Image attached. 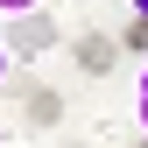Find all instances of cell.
<instances>
[{
    "instance_id": "cell-10",
    "label": "cell",
    "mask_w": 148,
    "mask_h": 148,
    "mask_svg": "<svg viewBox=\"0 0 148 148\" xmlns=\"http://www.w3.org/2000/svg\"><path fill=\"white\" fill-rule=\"evenodd\" d=\"M141 148H148V141H141Z\"/></svg>"
},
{
    "instance_id": "cell-6",
    "label": "cell",
    "mask_w": 148,
    "mask_h": 148,
    "mask_svg": "<svg viewBox=\"0 0 148 148\" xmlns=\"http://www.w3.org/2000/svg\"><path fill=\"white\" fill-rule=\"evenodd\" d=\"M28 7H42V0H0V14H28Z\"/></svg>"
},
{
    "instance_id": "cell-4",
    "label": "cell",
    "mask_w": 148,
    "mask_h": 148,
    "mask_svg": "<svg viewBox=\"0 0 148 148\" xmlns=\"http://www.w3.org/2000/svg\"><path fill=\"white\" fill-rule=\"evenodd\" d=\"M134 120H141V141H148V64H141V78H134Z\"/></svg>"
},
{
    "instance_id": "cell-1",
    "label": "cell",
    "mask_w": 148,
    "mask_h": 148,
    "mask_svg": "<svg viewBox=\"0 0 148 148\" xmlns=\"http://www.w3.org/2000/svg\"><path fill=\"white\" fill-rule=\"evenodd\" d=\"M7 42V57H42V49H57L64 35H57V21H49L42 7H28V14H14V28L0 35Z\"/></svg>"
},
{
    "instance_id": "cell-5",
    "label": "cell",
    "mask_w": 148,
    "mask_h": 148,
    "mask_svg": "<svg viewBox=\"0 0 148 148\" xmlns=\"http://www.w3.org/2000/svg\"><path fill=\"white\" fill-rule=\"evenodd\" d=\"M120 49H141V57H148V21H141V14H134V28L120 35Z\"/></svg>"
},
{
    "instance_id": "cell-8",
    "label": "cell",
    "mask_w": 148,
    "mask_h": 148,
    "mask_svg": "<svg viewBox=\"0 0 148 148\" xmlns=\"http://www.w3.org/2000/svg\"><path fill=\"white\" fill-rule=\"evenodd\" d=\"M134 14H141V21H148V0H134Z\"/></svg>"
},
{
    "instance_id": "cell-9",
    "label": "cell",
    "mask_w": 148,
    "mask_h": 148,
    "mask_svg": "<svg viewBox=\"0 0 148 148\" xmlns=\"http://www.w3.org/2000/svg\"><path fill=\"white\" fill-rule=\"evenodd\" d=\"M64 148H92V141H64Z\"/></svg>"
},
{
    "instance_id": "cell-7",
    "label": "cell",
    "mask_w": 148,
    "mask_h": 148,
    "mask_svg": "<svg viewBox=\"0 0 148 148\" xmlns=\"http://www.w3.org/2000/svg\"><path fill=\"white\" fill-rule=\"evenodd\" d=\"M0 78H7V42H0Z\"/></svg>"
},
{
    "instance_id": "cell-3",
    "label": "cell",
    "mask_w": 148,
    "mask_h": 148,
    "mask_svg": "<svg viewBox=\"0 0 148 148\" xmlns=\"http://www.w3.org/2000/svg\"><path fill=\"white\" fill-rule=\"evenodd\" d=\"M71 64H78L85 78H106V71L120 64V35H99V28L78 35V42H71Z\"/></svg>"
},
{
    "instance_id": "cell-2",
    "label": "cell",
    "mask_w": 148,
    "mask_h": 148,
    "mask_svg": "<svg viewBox=\"0 0 148 148\" xmlns=\"http://www.w3.org/2000/svg\"><path fill=\"white\" fill-rule=\"evenodd\" d=\"M14 99H21V127H35V134H49V127L64 120V92H57V85L21 78V85H14Z\"/></svg>"
}]
</instances>
